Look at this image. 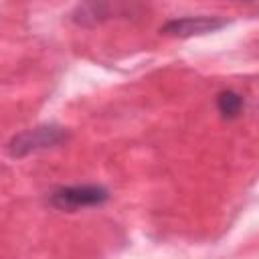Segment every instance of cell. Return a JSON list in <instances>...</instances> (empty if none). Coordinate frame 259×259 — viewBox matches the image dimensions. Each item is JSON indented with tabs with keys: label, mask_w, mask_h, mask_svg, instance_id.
Instances as JSON below:
<instances>
[{
	"label": "cell",
	"mask_w": 259,
	"mask_h": 259,
	"mask_svg": "<svg viewBox=\"0 0 259 259\" xmlns=\"http://www.w3.org/2000/svg\"><path fill=\"white\" fill-rule=\"evenodd\" d=\"M243 107H245V99L241 93L233 89H223L217 93V111L221 113V117L235 119L243 113Z\"/></svg>",
	"instance_id": "obj_5"
},
{
	"label": "cell",
	"mask_w": 259,
	"mask_h": 259,
	"mask_svg": "<svg viewBox=\"0 0 259 259\" xmlns=\"http://www.w3.org/2000/svg\"><path fill=\"white\" fill-rule=\"evenodd\" d=\"M134 8L136 6L113 4V2H85L75 6V10L71 12V20L79 26H93L115 16H127L134 12Z\"/></svg>",
	"instance_id": "obj_4"
},
{
	"label": "cell",
	"mask_w": 259,
	"mask_h": 259,
	"mask_svg": "<svg viewBox=\"0 0 259 259\" xmlns=\"http://www.w3.org/2000/svg\"><path fill=\"white\" fill-rule=\"evenodd\" d=\"M229 22L219 16H208V14H188V16H178L170 18L160 26L162 34L176 36V38H190V36H200L208 32H217Z\"/></svg>",
	"instance_id": "obj_3"
},
{
	"label": "cell",
	"mask_w": 259,
	"mask_h": 259,
	"mask_svg": "<svg viewBox=\"0 0 259 259\" xmlns=\"http://www.w3.org/2000/svg\"><path fill=\"white\" fill-rule=\"evenodd\" d=\"M69 140V132L63 125L57 123H40L34 127H28L20 134H14L8 144H6V152L12 158H24L28 154L40 152V150H49L55 146H61L63 142Z\"/></svg>",
	"instance_id": "obj_1"
},
{
	"label": "cell",
	"mask_w": 259,
	"mask_h": 259,
	"mask_svg": "<svg viewBox=\"0 0 259 259\" xmlns=\"http://www.w3.org/2000/svg\"><path fill=\"white\" fill-rule=\"evenodd\" d=\"M109 200V190L101 184H71L57 186L47 194V202L57 210L75 212L81 208L101 206Z\"/></svg>",
	"instance_id": "obj_2"
}]
</instances>
